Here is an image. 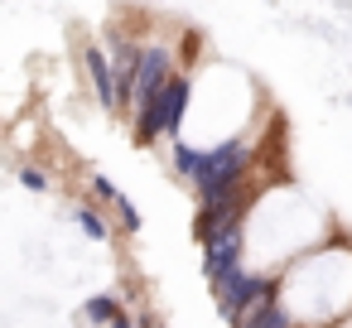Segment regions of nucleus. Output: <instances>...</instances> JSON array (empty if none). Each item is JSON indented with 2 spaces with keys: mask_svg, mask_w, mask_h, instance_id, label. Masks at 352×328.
<instances>
[{
  "mask_svg": "<svg viewBox=\"0 0 352 328\" xmlns=\"http://www.w3.org/2000/svg\"><path fill=\"white\" fill-rule=\"evenodd\" d=\"M174 169L198 188V203L232 188V184H246V164H251V145L246 140H222L212 150H193V145H174Z\"/></svg>",
  "mask_w": 352,
  "mask_h": 328,
  "instance_id": "nucleus-1",
  "label": "nucleus"
},
{
  "mask_svg": "<svg viewBox=\"0 0 352 328\" xmlns=\"http://www.w3.org/2000/svg\"><path fill=\"white\" fill-rule=\"evenodd\" d=\"M121 314H126V309H121L116 294H92V299H87V318H92V323H107V328H111Z\"/></svg>",
  "mask_w": 352,
  "mask_h": 328,
  "instance_id": "nucleus-7",
  "label": "nucleus"
},
{
  "mask_svg": "<svg viewBox=\"0 0 352 328\" xmlns=\"http://www.w3.org/2000/svg\"><path fill=\"white\" fill-rule=\"evenodd\" d=\"M20 184H25L30 193H44V188H49V179H44L39 169H20Z\"/></svg>",
  "mask_w": 352,
  "mask_h": 328,
  "instance_id": "nucleus-11",
  "label": "nucleus"
},
{
  "mask_svg": "<svg viewBox=\"0 0 352 328\" xmlns=\"http://www.w3.org/2000/svg\"><path fill=\"white\" fill-rule=\"evenodd\" d=\"M92 188H97V198H102V203H121V188H116L107 174H97V179H92Z\"/></svg>",
  "mask_w": 352,
  "mask_h": 328,
  "instance_id": "nucleus-10",
  "label": "nucleus"
},
{
  "mask_svg": "<svg viewBox=\"0 0 352 328\" xmlns=\"http://www.w3.org/2000/svg\"><path fill=\"white\" fill-rule=\"evenodd\" d=\"M73 222H78L92 241H107V222H102V212H97L92 203H78V208H73Z\"/></svg>",
  "mask_w": 352,
  "mask_h": 328,
  "instance_id": "nucleus-8",
  "label": "nucleus"
},
{
  "mask_svg": "<svg viewBox=\"0 0 352 328\" xmlns=\"http://www.w3.org/2000/svg\"><path fill=\"white\" fill-rule=\"evenodd\" d=\"M111 328H135V323H131V318H126V314H121V318H116V323H111Z\"/></svg>",
  "mask_w": 352,
  "mask_h": 328,
  "instance_id": "nucleus-12",
  "label": "nucleus"
},
{
  "mask_svg": "<svg viewBox=\"0 0 352 328\" xmlns=\"http://www.w3.org/2000/svg\"><path fill=\"white\" fill-rule=\"evenodd\" d=\"M188 78H174L169 87H164V97H160V126H164V135H174L179 126H184V111H188Z\"/></svg>",
  "mask_w": 352,
  "mask_h": 328,
  "instance_id": "nucleus-5",
  "label": "nucleus"
},
{
  "mask_svg": "<svg viewBox=\"0 0 352 328\" xmlns=\"http://www.w3.org/2000/svg\"><path fill=\"white\" fill-rule=\"evenodd\" d=\"M212 294H217V314H222L227 323H236V318H246L251 309H261V304L270 299V280L241 265V270H236L222 289H212Z\"/></svg>",
  "mask_w": 352,
  "mask_h": 328,
  "instance_id": "nucleus-2",
  "label": "nucleus"
},
{
  "mask_svg": "<svg viewBox=\"0 0 352 328\" xmlns=\"http://www.w3.org/2000/svg\"><path fill=\"white\" fill-rule=\"evenodd\" d=\"M232 328H294V318H289V309H285V304L265 299L261 309H251V314H246V318H236Z\"/></svg>",
  "mask_w": 352,
  "mask_h": 328,
  "instance_id": "nucleus-6",
  "label": "nucleus"
},
{
  "mask_svg": "<svg viewBox=\"0 0 352 328\" xmlns=\"http://www.w3.org/2000/svg\"><path fill=\"white\" fill-rule=\"evenodd\" d=\"M174 83V58L164 44H145L140 49V73H135V107L131 111H145L150 102L164 97V87Z\"/></svg>",
  "mask_w": 352,
  "mask_h": 328,
  "instance_id": "nucleus-3",
  "label": "nucleus"
},
{
  "mask_svg": "<svg viewBox=\"0 0 352 328\" xmlns=\"http://www.w3.org/2000/svg\"><path fill=\"white\" fill-rule=\"evenodd\" d=\"M116 212H121V232H140L145 222H140V212H135V203L121 193V203H116Z\"/></svg>",
  "mask_w": 352,
  "mask_h": 328,
  "instance_id": "nucleus-9",
  "label": "nucleus"
},
{
  "mask_svg": "<svg viewBox=\"0 0 352 328\" xmlns=\"http://www.w3.org/2000/svg\"><path fill=\"white\" fill-rule=\"evenodd\" d=\"M82 63H87V78H92V87H97V102H102L107 111H116V107H121V92H116V73H111V58H107V54H102L97 44H87Z\"/></svg>",
  "mask_w": 352,
  "mask_h": 328,
  "instance_id": "nucleus-4",
  "label": "nucleus"
}]
</instances>
